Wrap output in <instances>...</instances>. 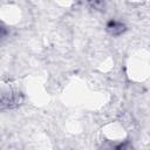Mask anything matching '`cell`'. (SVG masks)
I'll list each match as a JSON object with an SVG mask.
<instances>
[{
	"label": "cell",
	"mask_w": 150,
	"mask_h": 150,
	"mask_svg": "<svg viewBox=\"0 0 150 150\" xmlns=\"http://www.w3.org/2000/svg\"><path fill=\"white\" fill-rule=\"evenodd\" d=\"M108 30L112 34V35H118L121 34L123 30H124V26L120 22H116V21H110L109 25H108Z\"/></svg>",
	"instance_id": "cell-1"
},
{
	"label": "cell",
	"mask_w": 150,
	"mask_h": 150,
	"mask_svg": "<svg viewBox=\"0 0 150 150\" xmlns=\"http://www.w3.org/2000/svg\"><path fill=\"white\" fill-rule=\"evenodd\" d=\"M89 4L94 7V8H97V9H102L103 7V0H88Z\"/></svg>",
	"instance_id": "cell-2"
}]
</instances>
